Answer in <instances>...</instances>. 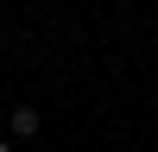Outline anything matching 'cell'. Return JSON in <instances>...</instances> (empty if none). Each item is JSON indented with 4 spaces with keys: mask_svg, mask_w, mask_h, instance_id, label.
Segmentation results:
<instances>
[{
    "mask_svg": "<svg viewBox=\"0 0 158 152\" xmlns=\"http://www.w3.org/2000/svg\"><path fill=\"white\" fill-rule=\"evenodd\" d=\"M0 152H13V139H0Z\"/></svg>",
    "mask_w": 158,
    "mask_h": 152,
    "instance_id": "cell-2",
    "label": "cell"
},
{
    "mask_svg": "<svg viewBox=\"0 0 158 152\" xmlns=\"http://www.w3.org/2000/svg\"><path fill=\"white\" fill-rule=\"evenodd\" d=\"M38 133V108H13V139H32Z\"/></svg>",
    "mask_w": 158,
    "mask_h": 152,
    "instance_id": "cell-1",
    "label": "cell"
}]
</instances>
